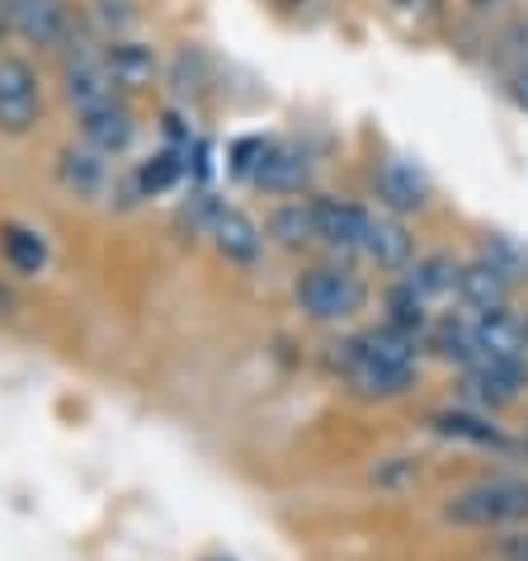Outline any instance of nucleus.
<instances>
[{
    "instance_id": "obj_1",
    "label": "nucleus",
    "mask_w": 528,
    "mask_h": 561,
    "mask_svg": "<svg viewBox=\"0 0 528 561\" xmlns=\"http://www.w3.org/2000/svg\"><path fill=\"white\" fill-rule=\"evenodd\" d=\"M340 368H345V378L359 397H378V401L406 397L415 387V373H421L415 335H401L392 325L364 331L340 345Z\"/></svg>"
},
{
    "instance_id": "obj_2",
    "label": "nucleus",
    "mask_w": 528,
    "mask_h": 561,
    "mask_svg": "<svg viewBox=\"0 0 528 561\" xmlns=\"http://www.w3.org/2000/svg\"><path fill=\"white\" fill-rule=\"evenodd\" d=\"M444 519L472 534H515L528 524V477L495 472L444 495Z\"/></svg>"
},
{
    "instance_id": "obj_3",
    "label": "nucleus",
    "mask_w": 528,
    "mask_h": 561,
    "mask_svg": "<svg viewBox=\"0 0 528 561\" xmlns=\"http://www.w3.org/2000/svg\"><path fill=\"white\" fill-rule=\"evenodd\" d=\"M292 298H298L302 317L340 325L368 307V284L354 270H340V264H317L292 284Z\"/></svg>"
},
{
    "instance_id": "obj_4",
    "label": "nucleus",
    "mask_w": 528,
    "mask_h": 561,
    "mask_svg": "<svg viewBox=\"0 0 528 561\" xmlns=\"http://www.w3.org/2000/svg\"><path fill=\"white\" fill-rule=\"evenodd\" d=\"M43 118V85L24 57H0V133L24 137Z\"/></svg>"
},
{
    "instance_id": "obj_5",
    "label": "nucleus",
    "mask_w": 528,
    "mask_h": 561,
    "mask_svg": "<svg viewBox=\"0 0 528 561\" xmlns=\"http://www.w3.org/2000/svg\"><path fill=\"white\" fill-rule=\"evenodd\" d=\"M0 20L14 28L28 48H61L71 38L67 0H0Z\"/></svg>"
},
{
    "instance_id": "obj_6",
    "label": "nucleus",
    "mask_w": 528,
    "mask_h": 561,
    "mask_svg": "<svg viewBox=\"0 0 528 561\" xmlns=\"http://www.w3.org/2000/svg\"><path fill=\"white\" fill-rule=\"evenodd\" d=\"M468 373V401H477V407L486 411H501L509 407V401H519V392L528 387V364H505V358H477Z\"/></svg>"
},
{
    "instance_id": "obj_7",
    "label": "nucleus",
    "mask_w": 528,
    "mask_h": 561,
    "mask_svg": "<svg viewBox=\"0 0 528 561\" xmlns=\"http://www.w3.org/2000/svg\"><path fill=\"white\" fill-rule=\"evenodd\" d=\"M67 100L76 104V114H90V108H100V104L123 100V90L114 81V71H108L104 53H71V61H67Z\"/></svg>"
},
{
    "instance_id": "obj_8",
    "label": "nucleus",
    "mask_w": 528,
    "mask_h": 561,
    "mask_svg": "<svg viewBox=\"0 0 528 561\" xmlns=\"http://www.w3.org/2000/svg\"><path fill=\"white\" fill-rule=\"evenodd\" d=\"M245 175H251L260 190H269V194H292V190H302V184H307L312 165H307V156L298 147L260 142L255 147V161L245 165Z\"/></svg>"
},
{
    "instance_id": "obj_9",
    "label": "nucleus",
    "mask_w": 528,
    "mask_h": 561,
    "mask_svg": "<svg viewBox=\"0 0 528 561\" xmlns=\"http://www.w3.org/2000/svg\"><path fill=\"white\" fill-rule=\"evenodd\" d=\"M368 208L345 204V198H312V222L317 241L335 245V251H364V231H368Z\"/></svg>"
},
{
    "instance_id": "obj_10",
    "label": "nucleus",
    "mask_w": 528,
    "mask_h": 561,
    "mask_svg": "<svg viewBox=\"0 0 528 561\" xmlns=\"http://www.w3.org/2000/svg\"><path fill=\"white\" fill-rule=\"evenodd\" d=\"M472 345L477 358H505V364H524L528 345H524V321L509 311H477L472 317Z\"/></svg>"
},
{
    "instance_id": "obj_11",
    "label": "nucleus",
    "mask_w": 528,
    "mask_h": 561,
    "mask_svg": "<svg viewBox=\"0 0 528 561\" xmlns=\"http://www.w3.org/2000/svg\"><path fill=\"white\" fill-rule=\"evenodd\" d=\"M429 430L448 444H472V448H509V434L495 425L486 411H468V407H448L429 415Z\"/></svg>"
},
{
    "instance_id": "obj_12",
    "label": "nucleus",
    "mask_w": 528,
    "mask_h": 561,
    "mask_svg": "<svg viewBox=\"0 0 528 561\" xmlns=\"http://www.w3.org/2000/svg\"><path fill=\"white\" fill-rule=\"evenodd\" d=\"M372 190L392 213H421L429 204V180L411 161H382L372 175Z\"/></svg>"
},
{
    "instance_id": "obj_13",
    "label": "nucleus",
    "mask_w": 528,
    "mask_h": 561,
    "mask_svg": "<svg viewBox=\"0 0 528 561\" xmlns=\"http://www.w3.org/2000/svg\"><path fill=\"white\" fill-rule=\"evenodd\" d=\"M81 133H85V147L100 151V156H118L133 147V133L137 123L128 114V104L114 100V104H100L90 108V114H81Z\"/></svg>"
},
{
    "instance_id": "obj_14",
    "label": "nucleus",
    "mask_w": 528,
    "mask_h": 561,
    "mask_svg": "<svg viewBox=\"0 0 528 561\" xmlns=\"http://www.w3.org/2000/svg\"><path fill=\"white\" fill-rule=\"evenodd\" d=\"M213 245L222 251L231 264H255L264 251V231L245 217L241 208H217L213 213Z\"/></svg>"
},
{
    "instance_id": "obj_15",
    "label": "nucleus",
    "mask_w": 528,
    "mask_h": 561,
    "mask_svg": "<svg viewBox=\"0 0 528 561\" xmlns=\"http://www.w3.org/2000/svg\"><path fill=\"white\" fill-rule=\"evenodd\" d=\"M364 255L378 260L382 270H411V237L397 217H382L372 213L368 217V231H364Z\"/></svg>"
},
{
    "instance_id": "obj_16",
    "label": "nucleus",
    "mask_w": 528,
    "mask_h": 561,
    "mask_svg": "<svg viewBox=\"0 0 528 561\" xmlns=\"http://www.w3.org/2000/svg\"><path fill=\"white\" fill-rule=\"evenodd\" d=\"M509 288H515V284L495 274L481 255L472 264H462V274H458V298L468 302L472 311H501L509 302Z\"/></svg>"
},
{
    "instance_id": "obj_17",
    "label": "nucleus",
    "mask_w": 528,
    "mask_h": 561,
    "mask_svg": "<svg viewBox=\"0 0 528 561\" xmlns=\"http://www.w3.org/2000/svg\"><path fill=\"white\" fill-rule=\"evenodd\" d=\"M0 255H5L14 274L34 278V274H43V264H48V241H43V231L24 227V222H5L0 227Z\"/></svg>"
},
{
    "instance_id": "obj_18",
    "label": "nucleus",
    "mask_w": 528,
    "mask_h": 561,
    "mask_svg": "<svg viewBox=\"0 0 528 561\" xmlns=\"http://www.w3.org/2000/svg\"><path fill=\"white\" fill-rule=\"evenodd\" d=\"M458 274H462V264H454L448 255H425V260L411 264L406 284H411L415 298L429 307V302H439V298H454V293H458Z\"/></svg>"
},
{
    "instance_id": "obj_19",
    "label": "nucleus",
    "mask_w": 528,
    "mask_h": 561,
    "mask_svg": "<svg viewBox=\"0 0 528 561\" xmlns=\"http://www.w3.org/2000/svg\"><path fill=\"white\" fill-rule=\"evenodd\" d=\"M104 61H108V71H114L118 90H137L157 76V53L142 48V43H108Z\"/></svg>"
},
{
    "instance_id": "obj_20",
    "label": "nucleus",
    "mask_w": 528,
    "mask_h": 561,
    "mask_svg": "<svg viewBox=\"0 0 528 561\" xmlns=\"http://www.w3.org/2000/svg\"><path fill=\"white\" fill-rule=\"evenodd\" d=\"M61 184L67 190H76V194H95L100 184H104V175H108V161L100 151H90V147H81V151H61Z\"/></svg>"
},
{
    "instance_id": "obj_21",
    "label": "nucleus",
    "mask_w": 528,
    "mask_h": 561,
    "mask_svg": "<svg viewBox=\"0 0 528 561\" xmlns=\"http://www.w3.org/2000/svg\"><path fill=\"white\" fill-rule=\"evenodd\" d=\"M387 325L401 331V335H415V331H425V325H429V307L415 298L411 284L392 288V298H387Z\"/></svg>"
},
{
    "instance_id": "obj_22",
    "label": "nucleus",
    "mask_w": 528,
    "mask_h": 561,
    "mask_svg": "<svg viewBox=\"0 0 528 561\" xmlns=\"http://www.w3.org/2000/svg\"><path fill=\"white\" fill-rule=\"evenodd\" d=\"M269 237L284 245H307L317 241V222H312V204H288L269 217Z\"/></svg>"
},
{
    "instance_id": "obj_23",
    "label": "nucleus",
    "mask_w": 528,
    "mask_h": 561,
    "mask_svg": "<svg viewBox=\"0 0 528 561\" xmlns=\"http://www.w3.org/2000/svg\"><path fill=\"white\" fill-rule=\"evenodd\" d=\"M481 260H486L501 278H509V284L528 278V251H519V245L509 241V237H491L486 245H481Z\"/></svg>"
},
{
    "instance_id": "obj_24",
    "label": "nucleus",
    "mask_w": 528,
    "mask_h": 561,
    "mask_svg": "<svg viewBox=\"0 0 528 561\" xmlns=\"http://www.w3.org/2000/svg\"><path fill=\"white\" fill-rule=\"evenodd\" d=\"M180 180V161H175V151H161L157 161H151L147 170H142V184L151 194H161V190H170V184Z\"/></svg>"
},
{
    "instance_id": "obj_25",
    "label": "nucleus",
    "mask_w": 528,
    "mask_h": 561,
    "mask_svg": "<svg viewBox=\"0 0 528 561\" xmlns=\"http://www.w3.org/2000/svg\"><path fill=\"white\" fill-rule=\"evenodd\" d=\"M501 557L505 561H528V528H515L509 538H501Z\"/></svg>"
},
{
    "instance_id": "obj_26",
    "label": "nucleus",
    "mask_w": 528,
    "mask_h": 561,
    "mask_svg": "<svg viewBox=\"0 0 528 561\" xmlns=\"http://www.w3.org/2000/svg\"><path fill=\"white\" fill-rule=\"evenodd\" d=\"M509 100H515V104L524 108V114H528V61H524V67H519L515 76H509Z\"/></svg>"
},
{
    "instance_id": "obj_27",
    "label": "nucleus",
    "mask_w": 528,
    "mask_h": 561,
    "mask_svg": "<svg viewBox=\"0 0 528 561\" xmlns=\"http://www.w3.org/2000/svg\"><path fill=\"white\" fill-rule=\"evenodd\" d=\"M392 5H401V10H415V5H421V0H392Z\"/></svg>"
},
{
    "instance_id": "obj_28",
    "label": "nucleus",
    "mask_w": 528,
    "mask_h": 561,
    "mask_svg": "<svg viewBox=\"0 0 528 561\" xmlns=\"http://www.w3.org/2000/svg\"><path fill=\"white\" fill-rule=\"evenodd\" d=\"M524 321V345H528V317H519Z\"/></svg>"
},
{
    "instance_id": "obj_29",
    "label": "nucleus",
    "mask_w": 528,
    "mask_h": 561,
    "mask_svg": "<svg viewBox=\"0 0 528 561\" xmlns=\"http://www.w3.org/2000/svg\"><path fill=\"white\" fill-rule=\"evenodd\" d=\"M477 5H501V0H477Z\"/></svg>"
},
{
    "instance_id": "obj_30",
    "label": "nucleus",
    "mask_w": 528,
    "mask_h": 561,
    "mask_svg": "<svg viewBox=\"0 0 528 561\" xmlns=\"http://www.w3.org/2000/svg\"><path fill=\"white\" fill-rule=\"evenodd\" d=\"M524 444H528V439H524Z\"/></svg>"
}]
</instances>
